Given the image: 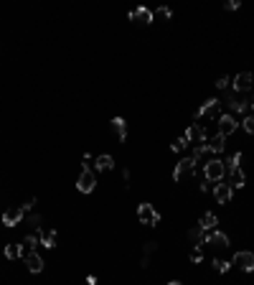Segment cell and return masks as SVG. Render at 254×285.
I'll return each mask as SVG.
<instances>
[{"label":"cell","instance_id":"cell-35","mask_svg":"<svg viewBox=\"0 0 254 285\" xmlns=\"http://www.w3.org/2000/svg\"><path fill=\"white\" fill-rule=\"evenodd\" d=\"M168 285H183V283H181V280H170Z\"/></svg>","mask_w":254,"mask_h":285},{"label":"cell","instance_id":"cell-27","mask_svg":"<svg viewBox=\"0 0 254 285\" xmlns=\"http://www.w3.org/2000/svg\"><path fill=\"white\" fill-rule=\"evenodd\" d=\"M38 242H41V239H38V234H28L23 245H26V247L31 249V252H33V247H38Z\"/></svg>","mask_w":254,"mask_h":285},{"label":"cell","instance_id":"cell-19","mask_svg":"<svg viewBox=\"0 0 254 285\" xmlns=\"http://www.w3.org/2000/svg\"><path fill=\"white\" fill-rule=\"evenodd\" d=\"M229 107H231V110H237V112H247V107H249V105H247V99H241L237 92H231V95H229Z\"/></svg>","mask_w":254,"mask_h":285},{"label":"cell","instance_id":"cell-11","mask_svg":"<svg viewBox=\"0 0 254 285\" xmlns=\"http://www.w3.org/2000/svg\"><path fill=\"white\" fill-rule=\"evenodd\" d=\"M244 184H247V176H244V171H241V166L239 168H229V186L237 191V189H241Z\"/></svg>","mask_w":254,"mask_h":285},{"label":"cell","instance_id":"cell-33","mask_svg":"<svg viewBox=\"0 0 254 285\" xmlns=\"http://www.w3.org/2000/svg\"><path fill=\"white\" fill-rule=\"evenodd\" d=\"M216 87H219V89H226V87H229V76H221V79L216 82Z\"/></svg>","mask_w":254,"mask_h":285},{"label":"cell","instance_id":"cell-10","mask_svg":"<svg viewBox=\"0 0 254 285\" xmlns=\"http://www.w3.org/2000/svg\"><path fill=\"white\" fill-rule=\"evenodd\" d=\"M249 89H252V74L249 72H239L234 76V92L239 95V92H249Z\"/></svg>","mask_w":254,"mask_h":285},{"label":"cell","instance_id":"cell-15","mask_svg":"<svg viewBox=\"0 0 254 285\" xmlns=\"http://www.w3.org/2000/svg\"><path fill=\"white\" fill-rule=\"evenodd\" d=\"M130 20H137V23H152V10L148 8H132L130 10Z\"/></svg>","mask_w":254,"mask_h":285},{"label":"cell","instance_id":"cell-23","mask_svg":"<svg viewBox=\"0 0 254 285\" xmlns=\"http://www.w3.org/2000/svg\"><path fill=\"white\" fill-rule=\"evenodd\" d=\"M208 153H211V151L206 148V143H198V145H193V153H191V158L198 163V161H201L203 155H208Z\"/></svg>","mask_w":254,"mask_h":285},{"label":"cell","instance_id":"cell-1","mask_svg":"<svg viewBox=\"0 0 254 285\" xmlns=\"http://www.w3.org/2000/svg\"><path fill=\"white\" fill-rule=\"evenodd\" d=\"M226 173V163L221 158H208V163L203 166V176L206 181H221Z\"/></svg>","mask_w":254,"mask_h":285},{"label":"cell","instance_id":"cell-2","mask_svg":"<svg viewBox=\"0 0 254 285\" xmlns=\"http://www.w3.org/2000/svg\"><path fill=\"white\" fill-rule=\"evenodd\" d=\"M137 219H140V224L158 227L160 224V214L152 209V204H140V207H137Z\"/></svg>","mask_w":254,"mask_h":285},{"label":"cell","instance_id":"cell-22","mask_svg":"<svg viewBox=\"0 0 254 285\" xmlns=\"http://www.w3.org/2000/svg\"><path fill=\"white\" fill-rule=\"evenodd\" d=\"M20 255H23V245H5V257L8 260H18Z\"/></svg>","mask_w":254,"mask_h":285},{"label":"cell","instance_id":"cell-12","mask_svg":"<svg viewBox=\"0 0 254 285\" xmlns=\"http://www.w3.org/2000/svg\"><path fill=\"white\" fill-rule=\"evenodd\" d=\"M237 128H239V122L231 117V115H221V117H219V133H221L224 138H226V135H231Z\"/></svg>","mask_w":254,"mask_h":285},{"label":"cell","instance_id":"cell-3","mask_svg":"<svg viewBox=\"0 0 254 285\" xmlns=\"http://www.w3.org/2000/svg\"><path fill=\"white\" fill-rule=\"evenodd\" d=\"M76 189H79L82 193H92V191L97 189V176H94V171L84 168V171H82V176L76 178Z\"/></svg>","mask_w":254,"mask_h":285},{"label":"cell","instance_id":"cell-36","mask_svg":"<svg viewBox=\"0 0 254 285\" xmlns=\"http://www.w3.org/2000/svg\"><path fill=\"white\" fill-rule=\"evenodd\" d=\"M249 105H252V110H254V92H252V99H249Z\"/></svg>","mask_w":254,"mask_h":285},{"label":"cell","instance_id":"cell-6","mask_svg":"<svg viewBox=\"0 0 254 285\" xmlns=\"http://www.w3.org/2000/svg\"><path fill=\"white\" fill-rule=\"evenodd\" d=\"M231 265H237L239 270H244V272H252L254 270V252L241 249V252H237L234 257H231Z\"/></svg>","mask_w":254,"mask_h":285},{"label":"cell","instance_id":"cell-31","mask_svg":"<svg viewBox=\"0 0 254 285\" xmlns=\"http://www.w3.org/2000/svg\"><path fill=\"white\" fill-rule=\"evenodd\" d=\"M201 260H203V252H201V247H196L191 252V262H201Z\"/></svg>","mask_w":254,"mask_h":285},{"label":"cell","instance_id":"cell-28","mask_svg":"<svg viewBox=\"0 0 254 285\" xmlns=\"http://www.w3.org/2000/svg\"><path fill=\"white\" fill-rule=\"evenodd\" d=\"M241 158H244L241 153H234V155H231L229 161H224V163H229V168H239V166H241Z\"/></svg>","mask_w":254,"mask_h":285},{"label":"cell","instance_id":"cell-7","mask_svg":"<svg viewBox=\"0 0 254 285\" xmlns=\"http://www.w3.org/2000/svg\"><path fill=\"white\" fill-rule=\"evenodd\" d=\"M206 138H208V135H206V130H203L198 122L188 125V130L183 133V140H186V143H196V145H198V143H206Z\"/></svg>","mask_w":254,"mask_h":285},{"label":"cell","instance_id":"cell-8","mask_svg":"<svg viewBox=\"0 0 254 285\" xmlns=\"http://www.w3.org/2000/svg\"><path fill=\"white\" fill-rule=\"evenodd\" d=\"M23 209H20V207H13V209H5L3 211V224L5 227H16V224H20V222H23Z\"/></svg>","mask_w":254,"mask_h":285},{"label":"cell","instance_id":"cell-16","mask_svg":"<svg viewBox=\"0 0 254 285\" xmlns=\"http://www.w3.org/2000/svg\"><path fill=\"white\" fill-rule=\"evenodd\" d=\"M198 227H203L206 232H214L216 227H219V216L216 214H211V211H206L201 219H198Z\"/></svg>","mask_w":254,"mask_h":285},{"label":"cell","instance_id":"cell-18","mask_svg":"<svg viewBox=\"0 0 254 285\" xmlns=\"http://www.w3.org/2000/svg\"><path fill=\"white\" fill-rule=\"evenodd\" d=\"M38 239H41V245L49 247V249L56 247V232H53V229H49V232L46 229H38Z\"/></svg>","mask_w":254,"mask_h":285},{"label":"cell","instance_id":"cell-17","mask_svg":"<svg viewBox=\"0 0 254 285\" xmlns=\"http://www.w3.org/2000/svg\"><path fill=\"white\" fill-rule=\"evenodd\" d=\"M112 133L117 135V140H119V143L127 140V122H125L122 117H115V120H112Z\"/></svg>","mask_w":254,"mask_h":285},{"label":"cell","instance_id":"cell-34","mask_svg":"<svg viewBox=\"0 0 254 285\" xmlns=\"http://www.w3.org/2000/svg\"><path fill=\"white\" fill-rule=\"evenodd\" d=\"M224 8H226V10H237V8H239V0H229Z\"/></svg>","mask_w":254,"mask_h":285},{"label":"cell","instance_id":"cell-25","mask_svg":"<svg viewBox=\"0 0 254 285\" xmlns=\"http://www.w3.org/2000/svg\"><path fill=\"white\" fill-rule=\"evenodd\" d=\"M155 16H158V18H165V20H170L173 10H170V8H165V5H160V8L155 10V13H152V18H155Z\"/></svg>","mask_w":254,"mask_h":285},{"label":"cell","instance_id":"cell-26","mask_svg":"<svg viewBox=\"0 0 254 285\" xmlns=\"http://www.w3.org/2000/svg\"><path fill=\"white\" fill-rule=\"evenodd\" d=\"M241 128H244L249 135H254V115H247L244 120H241Z\"/></svg>","mask_w":254,"mask_h":285},{"label":"cell","instance_id":"cell-13","mask_svg":"<svg viewBox=\"0 0 254 285\" xmlns=\"http://www.w3.org/2000/svg\"><path fill=\"white\" fill-rule=\"evenodd\" d=\"M206 148L211 153H224V148H226V138L221 133H216V135H211V138H206Z\"/></svg>","mask_w":254,"mask_h":285},{"label":"cell","instance_id":"cell-14","mask_svg":"<svg viewBox=\"0 0 254 285\" xmlns=\"http://www.w3.org/2000/svg\"><path fill=\"white\" fill-rule=\"evenodd\" d=\"M26 267H28V272L38 275V272L43 270V257H41L38 252H28V255H26Z\"/></svg>","mask_w":254,"mask_h":285},{"label":"cell","instance_id":"cell-20","mask_svg":"<svg viewBox=\"0 0 254 285\" xmlns=\"http://www.w3.org/2000/svg\"><path fill=\"white\" fill-rule=\"evenodd\" d=\"M208 245H214V247H229V237L224 232H211L208 234Z\"/></svg>","mask_w":254,"mask_h":285},{"label":"cell","instance_id":"cell-21","mask_svg":"<svg viewBox=\"0 0 254 285\" xmlns=\"http://www.w3.org/2000/svg\"><path fill=\"white\" fill-rule=\"evenodd\" d=\"M94 168L97 171H112L115 168V158L112 155H99L94 161Z\"/></svg>","mask_w":254,"mask_h":285},{"label":"cell","instance_id":"cell-9","mask_svg":"<svg viewBox=\"0 0 254 285\" xmlns=\"http://www.w3.org/2000/svg\"><path fill=\"white\" fill-rule=\"evenodd\" d=\"M214 199H216L219 204H229L231 199H234V189H231L229 184H216V189H214Z\"/></svg>","mask_w":254,"mask_h":285},{"label":"cell","instance_id":"cell-29","mask_svg":"<svg viewBox=\"0 0 254 285\" xmlns=\"http://www.w3.org/2000/svg\"><path fill=\"white\" fill-rule=\"evenodd\" d=\"M186 145H188V143H186V140H183V135H181V138H178V140H173V143H170V151H175V153H181V151H183V148H186Z\"/></svg>","mask_w":254,"mask_h":285},{"label":"cell","instance_id":"cell-30","mask_svg":"<svg viewBox=\"0 0 254 285\" xmlns=\"http://www.w3.org/2000/svg\"><path fill=\"white\" fill-rule=\"evenodd\" d=\"M214 267H216L219 272H229V262H226V260H214Z\"/></svg>","mask_w":254,"mask_h":285},{"label":"cell","instance_id":"cell-24","mask_svg":"<svg viewBox=\"0 0 254 285\" xmlns=\"http://www.w3.org/2000/svg\"><path fill=\"white\" fill-rule=\"evenodd\" d=\"M26 224H28V229H41V216L38 214L26 216Z\"/></svg>","mask_w":254,"mask_h":285},{"label":"cell","instance_id":"cell-5","mask_svg":"<svg viewBox=\"0 0 254 285\" xmlns=\"http://www.w3.org/2000/svg\"><path fill=\"white\" fill-rule=\"evenodd\" d=\"M196 117H198V120H201V117H221V102H219V99H208V102H203V105L198 107Z\"/></svg>","mask_w":254,"mask_h":285},{"label":"cell","instance_id":"cell-32","mask_svg":"<svg viewBox=\"0 0 254 285\" xmlns=\"http://www.w3.org/2000/svg\"><path fill=\"white\" fill-rule=\"evenodd\" d=\"M155 249H158V245H155V242H148L145 247H142V252H145V257H148V255L155 252Z\"/></svg>","mask_w":254,"mask_h":285},{"label":"cell","instance_id":"cell-4","mask_svg":"<svg viewBox=\"0 0 254 285\" xmlns=\"http://www.w3.org/2000/svg\"><path fill=\"white\" fill-rule=\"evenodd\" d=\"M193 171H196V161H193V158H183V161H178V163H175L173 178H175V181H183V178L193 176Z\"/></svg>","mask_w":254,"mask_h":285}]
</instances>
